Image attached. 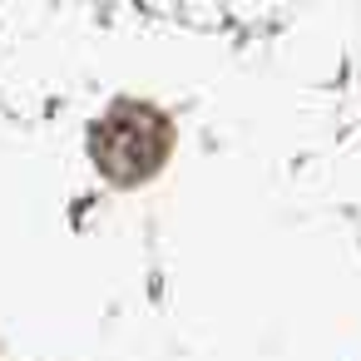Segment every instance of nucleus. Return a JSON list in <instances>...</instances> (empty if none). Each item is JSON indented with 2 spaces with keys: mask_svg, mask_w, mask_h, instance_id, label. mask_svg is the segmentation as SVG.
Segmentation results:
<instances>
[{
  "mask_svg": "<svg viewBox=\"0 0 361 361\" xmlns=\"http://www.w3.org/2000/svg\"><path fill=\"white\" fill-rule=\"evenodd\" d=\"M169 154H173V124L154 104L119 99L90 129V159L119 188H134V183L154 178L169 164Z\"/></svg>",
  "mask_w": 361,
  "mask_h": 361,
  "instance_id": "nucleus-1",
  "label": "nucleus"
}]
</instances>
